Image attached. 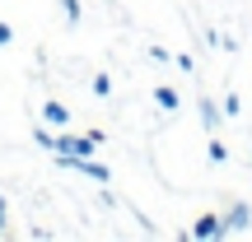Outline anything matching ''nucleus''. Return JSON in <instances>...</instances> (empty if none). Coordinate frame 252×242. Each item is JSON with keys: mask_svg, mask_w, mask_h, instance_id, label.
I'll return each mask as SVG.
<instances>
[{"mask_svg": "<svg viewBox=\"0 0 252 242\" xmlns=\"http://www.w3.org/2000/svg\"><path fill=\"white\" fill-rule=\"evenodd\" d=\"M191 238H201V242H220V238H224V228H220V215H201L196 224H191Z\"/></svg>", "mask_w": 252, "mask_h": 242, "instance_id": "nucleus-4", "label": "nucleus"}, {"mask_svg": "<svg viewBox=\"0 0 252 242\" xmlns=\"http://www.w3.org/2000/svg\"><path fill=\"white\" fill-rule=\"evenodd\" d=\"M196 108H201V126H206V131L215 135V131H220V121H224L220 103H215V98H196Z\"/></svg>", "mask_w": 252, "mask_h": 242, "instance_id": "nucleus-5", "label": "nucleus"}, {"mask_svg": "<svg viewBox=\"0 0 252 242\" xmlns=\"http://www.w3.org/2000/svg\"><path fill=\"white\" fill-rule=\"evenodd\" d=\"M154 103H159V112H178L182 108V93L173 89V84H159V89H154Z\"/></svg>", "mask_w": 252, "mask_h": 242, "instance_id": "nucleus-6", "label": "nucleus"}, {"mask_svg": "<svg viewBox=\"0 0 252 242\" xmlns=\"http://www.w3.org/2000/svg\"><path fill=\"white\" fill-rule=\"evenodd\" d=\"M248 159H252V149H248Z\"/></svg>", "mask_w": 252, "mask_h": 242, "instance_id": "nucleus-15", "label": "nucleus"}, {"mask_svg": "<svg viewBox=\"0 0 252 242\" xmlns=\"http://www.w3.org/2000/svg\"><path fill=\"white\" fill-rule=\"evenodd\" d=\"M206 159L215 163V168H224V163H229V144H224V140H215V135H210V140H206Z\"/></svg>", "mask_w": 252, "mask_h": 242, "instance_id": "nucleus-8", "label": "nucleus"}, {"mask_svg": "<svg viewBox=\"0 0 252 242\" xmlns=\"http://www.w3.org/2000/svg\"><path fill=\"white\" fill-rule=\"evenodd\" d=\"M220 112H224V117H229V121H234V117H238V112H243V98H238V93H234V89H229V93H224V98H220Z\"/></svg>", "mask_w": 252, "mask_h": 242, "instance_id": "nucleus-9", "label": "nucleus"}, {"mask_svg": "<svg viewBox=\"0 0 252 242\" xmlns=\"http://www.w3.org/2000/svg\"><path fill=\"white\" fill-rule=\"evenodd\" d=\"M0 238H9V205H5V196H0Z\"/></svg>", "mask_w": 252, "mask_h": 242, "instance_id": "nucleus-13", "label": "nucleus"}, {"mask_svg": "<svg viewBox=\"0 0 252 242\" xmlns=\"http://www.w3.org/2000/svg\"><path fill=\"white\" fill-rule=\"evenodd\" d=\"M89 89L98 93V98H112V75H108V70H98V75L89 80Z\"/></svg>", "mask_w": 252, "mask_h": 242, "instance_id": "nucleus-11", "label": "nucleus"}, {"mask_svg": "<svg viewBox=\"0 0 252 242\" xmlns=\"http://www.w3.org/2000/svg\"><path fill=\"white\" fill-rule=\"evenodd\" d=\"M42 121L47 126H65V121H70V108H65V103H42Z\"/></svg>", "mask_w": 252, "mask_h": 242, "instance_id": "nucleus-7", "label": "nucleus"}, {"mask_svg": "<svg viewBox=\"0 0 252 242\" xmlns=\"http://www.w3.org/2000/svg\"><path fill=\"white\" fill-rule=\"evenodd\" d=\"M94 149H98V140H89V135H56V149H52V154H65V159H89Z\"/></svg>", "mask_w": 252, "mask_h": 242, "instance_id": "nucleus-3", "label": "nucleus"}, {"mask_svg": "<svg viewBox=\"0 0 252 242\" xmlns=\"http://www.w3.org/2000/svg\"><path fill=\"white\" fill-rule=\"evenodd\" d=\"M9 42H14V28H9L5 19H0V47H9Z\"/></svg>", "mask_w": 252, "mask_h": 242, "instance_id": "nucleus-14", "label": "nucleus"}, {"mask_svg": "<svg viewBox=\"0 0 252 242\" xmlns=\"http://www.w3.org/2000/svg\"><path fill=\"white\" fill-rule=\"evenodd\" d=\"M56 163H61L65 172H80L84 182H98V187H108V182H112L108 163H98V159H94V154H89V159H65V154H56Z\"/></svg>", "mask_w": 252, "mask_h": 242, "instance_id": "nucleus-1", "label": "nucleus"}, {"mask_svg": "<svg viewBox=\"0 0 252 242\" xmlns=\"http://www.w3.org/2000/svg\"><path fill=\"white\" fill-rule=\"evenodd\" d=\"M33 144H37V149H47V154H52V149H56V135L47 131L42 121H37V126H33Z\"/></svg>", "mask_w": 252, "mask_h": 242, "instance_id": "nucleus-10", "label": "nucleus"}, {"mask_svg": "<svg viewBox=\"0 0 252 242\" xmlns=\"http://www.w3.org/2000/svg\"><path fill=\"white\" fill-rule=\"evenodd\" d=\"M220 228H224V238L248 233V228H252V205H248V200H234V205L220 215Z\"/></svg>", "mask_w": 252, "mask_h": 242, "instance_id": "nucleus-2", "label": "nucleus"}, {"mask_svg": "<svg viewBox=\"0 0 252 242\" xmlns=\"http://www.w3.org/2000/svg\"><path fill=\"white\" fill-rule=\"evenodd\" d=\"M56 5H61V14H65V24H70V28H80V0H56Z\"/></svg>", "mask_w": 252, "mask_h": 242, "instance_id": "nucleus-12", "label": "nucleus"}]
</instances>
